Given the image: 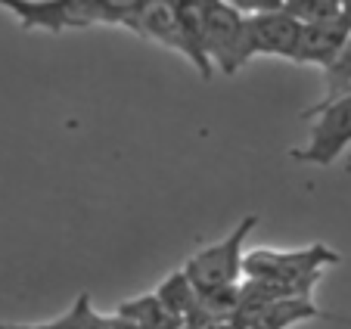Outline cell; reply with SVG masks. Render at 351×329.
Here are the masks:
<instances>
[{
  "label": "cell",
  "mask_w": 351,
  "mask_h": 329,
  "mask_svg": "<svg viewBox=\"0 0 351 329\" xmlns=\"http://www.w3.org/2000/svg\"><path fill=\"white\" fill-rule=\"evenodd\" d=\"M348 87H351V38L345 44L342 56L324 72V99L342 97V93H348Z\"/></svg>",
  "instance_id": "13"
},
{
  "label": "cell",
  "mask_w": 351,
  "mask_h": 329,
  "mask_svg": "<svg viewBox=\"0 0 351 329\" xmlns=\"http://www.w3.org/2000/svg\"><path fill=\"white\" fill-rule=\"evenodd\" d=\"M326 320H339V323H345V326H351V317H336V314H330Z\"/></svg>",
  "instance_id": "15"
},
{
  "label": "cell",
  "mask_w": 351,
  "mask_h": 329,
  "mask_svg": "<svg viewBox=\"0 0 351 329\" xmlns=\"http://www.w3.org/2000/svg\"><path fill=\"white\" fill-rule=\"evenodd\" d=\"M320 317L326 320L330 314L320 310L314 298H277L265 304H243L233 323L245 329H292L295 323L320 320Z\"/></svg>",
  "instance_id": "8"
},
{
  "label": "cell",
  "mask_w": 351,
  "mask_h": 329,
  "mask_svg": "<svg viewBox=\"0 0 351 329\" xmlns=\"http://www.w3.org/2000/svg\"><path fill=\"white\" fill-rule=\"evenodd\" d=\"M156 295H159L162 302H165V308L171 310V314H178L184 323H190L199 310V289L184 273V267L168 273V277L156 286Z\"/></svg>",
  "instance_id": "10"
},
{
  "label": "cell",
  "mask_w": 351,
  "mask_h": 329,
  "mask_svg": "<svg viewBox=\"0 0 351 329\" xmlns=\"http://www.w3.org/2000/svg\"><path fill=\"white\" fill-rule=\"evenodd\" d=\"M348 90H351V87H348Z\"/></svg>",
  "instance_id": "19"
},
{
  "label": "cell",
  "mask_w": 351,
  "mask_h": 329,
  "mask_svg": "<svg viewBox=\"0 0 351 329\" xmlns=\"http://www.w3.org/2000/svg\"><path fill=\"white\" fill-rule=\"evenodd\" d=\"M93 314H97V310H93V304H90V295L81 292V295L75 298V304L62 317H56V320H50V323H22V326L25 329H90Z\"/></svg>",
  "instance_id": "12"
},
{
  "label": "cell",
  "mask_w": 351,
  "mask_h": 329,
  "mask_svg": "<svg viewBox=\"0 0 351 329\" xmlns=\"http://www.w3.org/2000/svg\"><path fill=\"white\" fill-rule=\"evenodd\" d=\"M283 10L289 16H295L302 25H308V22H324L342 16L345 10H351V0H283Z\"/></svg>",
  "instance_id": "11"
},
{
  "label": "cell",
  "mask_w": 351,
  "mask_h": 329,
  "mask_svg": "<svg viewBox=\"0 0 351 329\" xmlns=\"http://www.w3.org/2000/svg\"><path fill=\"white\" fill-rule=\"evenodd\" d=\"M302 22L289 16L286 10H267V13L245 16V53L255 56H280L295 62Z\"/></svg>",
  "instance_id": "6"
},
{
  "label": "cell",
  "mask_w": 351,
  "mask_h": 329,
  "mask_svg": "<svg viewBox=\"0 0 351 329\" xmlns=\"http://www.w3.org/2000/svg\"><path fill=\"white\" fill-rule=\"evenodd\" d=\"M0 329H25L22 323H0Z\"/></svg>",
  "instance_id": "16"
},
{
  "label": "cell",
  "mask_w": 351,
  "mask_h": 329,
  "mask_svg": "<svg viewBox=\"0 0 351 329\" xmlns=\"http://www.w3.org/2000/svg\"><path fill=\"white\" fill-rule=\"evenodd\" d=\"M128 32H134L143 40H156V44L180 53L206 81L215 75L212 62H208L206 56H202V50L193 44L190 32H186V25H184V16H180L174 0H143L137 7V13L131 16V22H128Z\"/></svg>",
  "instance_id": "3"
},
{
  "label": "cell",
  "mask_w": 351,
  "mask_h": 329,
  "mask_svg": "<svg viewBox=\"0 0 351 329\" xmlns=\"http://www.w3.org/2000/svg\"><path fill=\"white\" fill-rule=\"evenodd\" d=\"M258 227V217L245 215L221 243L199 249L186 258L184 273L199 292H215L227 286H239L245 280V239Z\"/></svg>",
  "instance_id": "2"
},
{
  "label": "cell",
  "mask_w": 351,
  "mask_h": 329,
  "mask_svg": "<svg viewBox=\"0 0 351 329\" xmlns=\"http://www.w3.org/2000/svg\"><path fill=\"white\" fill-rule=\"evenodd\" d=\"M230 7H237L239 13H267V10H283V0H227Z\"/></svg>",
  "instance_id": "14"
},
{
  "label": "cell",
  "mask_w": 351,
  "mask_h": 329,
  "mask_svg": "<svg viewBox=\"0 0 351 329\" xmlns=\"http://www.w3.org/2000/svg\"><path fill=\"white\" fill-rule=\"evenodd\" d=\"M348 38H351V10H345L336 19L308 22V25H302L295 62L298 66H320L326 72L342 56Z\"/></svg>",
  "instance_id": "7"
},
{
  "label": "cell",
  "mask_w": 351,
  "mask_h": 329,
  "mask_svg": "<svg viewBox=\"0 0 351 329\" xmlns=\"http://www.w3.org/2000/svg\"><path fill=\"white\" fill-rule=\"evenodd\" d=\"M115 314L131 329H184L186 326L178 314H171V310L165 308V302H162L156 292L128 298V302H121L119 308H115Z\"/></svg>",
  "instance_id": "9"
},
{
  "label": "cell",
  "mask_w": 351,
  "mask_h": 329,
  "mask_svg": "<svg viewBox=\"0 0 351 329\" xmlns=\"http://www.w3.org/2000/svg\"><path fill=\"white\" fill-rule=\"evenodd\" d=\"M305 119L311 121V137L305 146L292 149L289 156L295 162L326 168L351 146V90L342 97L320 99L305 112Z\"/></svg>",
  "instance_id": "4"
},
{
  "label": "cell",
  "mask_w": 351,
  "mask_h": 329,
  "mask_svg": "<svg viewBox=\"0 0 351 329\" xmlns=\"http://www.w3.org/2000/svg\"><path fill=\"white\" fill-rule=\"evenodd\" d=\"M202 50L215 72L237 75L249 62L245 53V13L227 0H202Z\"/></svg>",
  "instance_id": "5"
},
{
  "label": "cell",
  "mask_w": 351,
  "mask_h": 329,
  "mask_svg": "<svg viewBox=\"0 0 351 329\" xmlns=\"http://www.w3.org/2000/svg\"><path fill=\"white\" fill-rule=\"evenodd\" d=\"M143 0H0L25 32L62 34L90 25H125Z\"/></svg>",
  "instance_id": "1"
},
{
  "label": "cell",
  "mask_w": 351,
  "mask_h": 329,
  "mask_svg": "<svg viewBox=\"0 0 351 329\" xmlns=\"http://www.w3.org/2000/svg\"><path fill=\"white\" fill-rule=\"evenodd\" d=\"M184 329H199V326H184Z\"/></svg>",
  "instance_id": "17"
},
{
  "label": "cell",
  "mask_w": 351,
  "mask_h": 329,
  "mask_svg": "<svg viewBox=\"0 0 351 329\" xmlns=\"http://www.w3.org/2000/svg\"><path fill=\"white\" fill-rule=\"evenodd\" d=\"M174 3H180V0H174Z\"/></svg>",
  "instance_id": "18"
}]
</instances>
